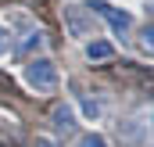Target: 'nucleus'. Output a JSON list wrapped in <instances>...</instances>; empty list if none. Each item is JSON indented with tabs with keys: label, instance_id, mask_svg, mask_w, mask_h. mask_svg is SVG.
I'll return each mask as SVG.
<instances>
[{
	"label": "nucleus",
	"instance_id": "nucleus-1",
	"mask_svg": "<svg viewBox=\"0 0 154 147\" xmlns=\"http://www.w3.org/2000/svg\"><path fill=\"white\" fill-rule=\"evenodd\" d=\"M25 86L29 90H36V93H54L57 90V83H61V75H57V65L50 61V58H32L29 65H25Z\"/></svg>",
	"mask_w": 154,
	"mask_h": 147
},
{
	"label": "nucleus",
	"instance_id": "nucleus-2",
	"mask_svg": "<svg viewBox=\"0 0 154 147\" xmlns=\"http://www.w3.org/2000/svg\"><path fill=\"white\" fill-rule=\"evenodd\" d=\"M86 7H90V11H97L100 18H108V25L115 29L118 36H125V33L133 29V14H129V11H122V7H111L108 0H86Z\"/></svg>",
	"mask_w": 154,
	"mask_h": 147
},
{
	"label": "nucleus",
	"instance_id": "nucleus-3",
	"mask_svg": "<svg viewBox=\"0 0 154 147\" xmlns=\"http://www.w3.org/2000/svg\"><path fill=\"white\" fill-rule=\"evenodd\" d=\"M115 140H118V147H143V140H147V126H143L140 118L118 122V129H115Z\"/></svg>",
	"mask_w": 154,
	"mask_h": 147
},
{
	"label": "nucleus",
	"instance_id": "nucleus-4",
	"mask_svg": "<svg viewBox=\"0 0 154 147\" xmlns=\"http://www.w3.org/2000/svg\"><path fill=\"white\" fill-rule=\"evenodd\" d=\"M50 122H54V129L57 133H75V108L72 104H57V108L50 111Z\"/></svg>",
	"mask_w": 154,
	"mask_h": 147
},
{
	"label": "nucleus",
	"instance_id": "nucleus-5",
	"mask_svg": "<svg viewBox=\"0 0 154 147\" xmlns=\"http://www.w3.org/2000/svg\"><path fill=\"white\" fill-rule=\"evenodd\" d=\"M111 54H115V47H111L108 39H90V43H86V58H90V61H108Z\"/></svg>",
	"mask_w": 154,
	"mask_h": 147
},
{
	"label": "nucleus",
	"instance_id": "nucleus-6",
	"mask_svg": "<svg viewBox=\"0 0 154 147\" xmlns=\"http://www.w3.org/2000/svg\"><path fill=\"white\" fill-rule=\"evenodd\" d=\"M136 43H140V50H143V54H151V58H154V25H147V29L140 33Z\"/></svg>",
	"mask_w": 154,
	"mask_h": 147
},
{
	"label": "nucleus",
	"instance_id": "nucleus-7",
	"mask_svg": "<svg viewBox=\"0 0 154 147\" xmlns=\"http://www.w3.org/2000/svg\"><path fill=\"white\" fill-rule=\"evenodd\" d=\"M75 147H108V140H104L100 133H86V136H79Z\"/></svg>",
	"mask_w": 154,
	"mask_h": 147
},
{
	"label": "nucleus",
	"instance_id": "nucleus-8",
	"mask_svg": "<svg viewBox=\"0 0 154 147\" xmlns=\"http://www.w3.org/2000/svg\"><path fill=\"white\" fill-rule=\"evenodd\" d=\"M43 43H47L43 33H32V36L25 39V47H22V50H25V54H32V50H43Z\"/></svg>",
	"mask_w": 154,
	"mask_h": 147
},
{
	"label": "nucleus",
	"instance_id": "nucleus-9",
	"mask_svg": "<svg viewBox=\"0 0 154 147\" xmlns=\"http://www.w3.org/2000/svg\"><path fill=\"white\" fill-rule=\"evenodd\" d=\"M82 111H86L90 118H97V115H100V101H93V97H86V101H82Z\"/></svg>",
	"mask_w": 154,
	"mask_h": 147
},
{
	"label": "nucleus",
	"instance_id": "nucleus-10",
	"mask_svg": "<svg viewBox=\"0 0 154 147\" xmlns=\"http://www.w3.org/2000/svg\"><path fill=\"white\" fill-rule=\"evenodd\" d=\"M11 33H7V25H4V22H0V54H7V47H11Z\"/></svg>",
	"mask_w": 154,
	"mask_h": 147
},
{
	"label": "nucleus",
	"instance_id": "nucleus-11",
	"mask_svg": "<svg viewBox=\"0 0 154 147\" xmlns=\"http://www.w3.org/2000/svg\"><path fill=\"white\" fill-rule=\"evenodd\" d=\"M32 147H54V140H47V136H36V140H32Z\"/></svg>",
	"mask_w": 154,
	"mask_h": 147
},
{
	"label": "nucleus",
	"instance_id": "nucleus-12",
	"mask_svg": "<svg viewBox=\"0 0 154 147\" xmlns=\"http://www.w3.org/2000/svg\"><path fill=\"white\" fill-rule=\"evenodd\" d=\"M151 126H154V111H151Z\"/></svg>",
	"mask_w": 154,
	"mask_h": 147
}]
</instances>
